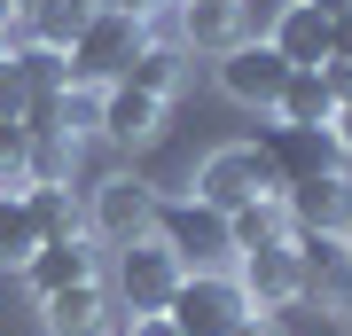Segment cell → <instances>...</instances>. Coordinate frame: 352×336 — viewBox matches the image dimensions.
<instances>
[{"label": "cell", "instance_id": "4dcf8cb0", "mask_svg": "<svg viewBox=\"0 0 352 336\" xmlns=\"http://www.w3.org/2000/svg\"><path fill=\"white\" fill-rule=\"evenodd\" d=\"M337 243H344V258H352V219H344V235H337Z\"/></svg>", "mask_w": 352, "mask_h": 336}, {"label": "cell", "instance_id": "5bb4252c", "mask_svg": "<svg viewBox=\"0 0 352 336\" xmlns=\"http://www.w3.org/2000/svg\"><path fill=\"white\" fill-rule=\"evenodd\" d=\"M94 125H102L110 141H126V149H141V141H157V133H164V102L133 94L126 78H118V87H102V102H94Z\"/></svg>", "mask_w": 352, "mask_h": 336}, {"label": "cell", "instance_id": "603a6c76", "mask_svg": "<svg viewBox=\"0 0 352 336\" xmlns=\"http://www.w3.org/2000/svg\"><path fill=\"white\" fill-rule=\"evenodd\" d=\"M39 250V227L24 212V188H0V266H24Z\"/></svg>", "mask_w": 352, "mask_h": 336}, {"label": "cell", "instance_id": "f1b7e54d", "mask_svg": "<svg viewBox=\"0 0 352 336\" xmlns=\"http://www.w3.org/2000/svg\"><path fill=\"white\" fill-rule=\"evenodd\" d=\"M314 8H321V16H352V0H314Z\"/></svg>", "mask_w": 352, "mask_h": 336}, {"label": "cell", "instance_id": "9a60e30c", "mask_svg": "<svg viewBox=\"0 0 352 336\" xmlns=\"http://www.w3.org/2000/svg\"><path fill=\"white\" fill-rule=\"evenodd\" d=\"M24 282H32V298H55V289H71V282H94V250H87V235L39 243L32 258H24Z\"/></svg>", "mask_w": 352, "mask_h": 336}, {"label": "cell", "instance_id": "e0dca14e", "mask_svg": "<svg viewBox=\"0 0 352 336\" xmlns=\"http://www.w3.org/2000/svg\"><path fill=\"white\" fill-rule=\"evenodd\" d=\"M329 117H337L329 71H289V87L274 94V125H329Z\"/></svg>", "mask_w": 352, "mask_h": 336}, {"label": "cell", "instance_id": "cb8c5ba5", "mask_svg": "<svg viewBox=\"0 0 352 336\" xmlns=\"http://www.w3.org/2000/svg\"><path fill=\"white\" fill-rule=\"evenodd\" d=\"M24 102L32 94H24V71H16V47H8V55H0V117L24 125Z\"/></svg>", "mask_w": 352, "mask_h": 336}, {"label": "cell", "instance_id": "4316f807", "mask_svg": "<svg viewBox=\"0 0 352 336\" xmlns=\"http://www.w3.org/2000/svg\"><path fill=\"white\" fill-rule=\"evenodd\" d=\"M126 336H173V321L164 313H141V321H126Z\"/></svg>", "mask_w": 352, "mask_h": 336}, {"label": "cell", "instance_id": "ac0fdd59", "mask_svg": "<svg viewBox=\"0 0 352 336\" xmlns=\"http://www.w3.org/2000/svg\"><path fill=\"white\" fill-rule=\"evenodd\" d=\"M102 313H110L102 282H71V289H55V298H39V321H47V336H78V328H94Z\"/></svg>", "mask_w": 352, "mask_h": 336}, {"label": "cell", "instance_id": "83f0119b", "mask_svg": "<svg viewBox=\"0 0 352 336\" xmlns=\"http://www.w3.org/2000/svg\"><path fill=\"white\" fill-rule=\"evenodd\" d=\"M227 336H274V321H266V313H243V321L227 328Z\"/></svg>", "mask_w": 352, "mask_h": 336}, {"label": "cell", "instance_id": "44dd1931", "mask_svg": "<svg viewBox=\"0 0 352 336\" xmlns=\"http://www.w3.org/2000/svg\"><path fill=\"white\" fill-rule=\"evenodd\" d=\"M87 16H94L87 0H39L32 16H16V24L32 32V47H71V39L87 32Z\"/></svg>", "mask_w": 352, "mask_h": 336}, {"label": "cell", "instance_id": "3957f363", "mask_svg": "<svg viewBox=\"0 0 352 336\" xmlns=\"http://www.w3.org/2000/svg\"><path fill=\"white\" fill-rule=\"evenodd\" d=\"M251 149L266 157L274 188H298V180H329V172H352L329 125H258V141H251Z\"/></svg>", "mask_w": 352, "mask_h": 336}, {"label": "cell", "instance_id": "2e32d148", "mask_svg": "<svg viewBox=\"0 0 352 336\" xmlns=\"http://www.w3.org/2000/svg\"><path fill=\"white\" fill-rule=\"evenodd\" d=\"M180 78H188V55H180V39H149L133 63H126V87L149 94V102H173Z\"/></svg>", "mask_w": 352, "mask_h": 336}, {"label": "cell", "instance_id": "4fadbf2b", "mask_svg": "<svg viewBox=\"0 0 352 336\" xmlns=\"http://www.w3.org/2000/svg\"><path fill=\"white\" fill-rule=\"evenodd\" d=\"M266 47H274L289 71H321L329 63V16L314 8V0H289V8L274 16V32H266Z\"/></svg>", "mask_w": 352, "mask_h": 336}, {"label": "cell", "instance_id": "8992f818", "mask_svg": "<svg viewBox=\"0 0 352 336\" xmlns=\"http://www.w3.org/2000/svg\"><path fill=\"white\" fill-rule=\"evenodd\" d=\"M180 274H188V266H180L157 235L118 243V305H126L133 321H141V313H164V298L180 289Z\"/></svg>", "mask_w": 352, "mask_h": 336}, {"label": "cell", "instance_id": "1f68e13d", "mask_svg": "<svg viewBox=\"0 0 352 336\" xmlns=\"http://www.w3.org/2000/svg\"><path fill=\"white\" fill-rule=\"evenodd\" d=\"M32 8H39V0H16V16H32Z\"/></svg>", "mask_w": 352, "mask_h": 336}, {"label": "cell", "instance_id": "7a4b0ae2", "mask_svg": "<svg viewBox=\"0 0 352 336\" xmlns=\"http://www.w3.org/2000/svg\"><path fill=\"white\" fill-rule=\"evenodd\" d=\"M149 235L173 250L188 274H219V258H235V235H227V212H212V203L196 196H157V219Z\"/></svg>", "mask_w": 352, "mask_h": 336}, {"label": "cell", "instance_id": "d6a6232c", "mask_svg": "<svg viewBox=\"0 0 352 336\" xmlns=\"http://www.w3.org/2000/svg\"><path fill=\"white\" fill-rule=\"evenodd\" d=\"M8 47H16V39H8V32H0V55H8Z\"/></svg>", "mask_w": 352, "mask_h": 336}, {"label": "cell", "instance_id": "6da1fadb", "mask_svg": "<svg viewBox=\"0 0 352 336\" xmlns=\"http://www.w3.org/2000/svg\"><path fill=\"white\" fill-rule=\"evenodd\" d=\"M149 47V24L141 16H126V8H94L87 16V32L63 47V63H71V94L78 87H118L126 78V63Z\"/></svg>", "mask_w": 352, "mask_h": 336}, {"label": "cell", "instance_id": "52a82bcc", "mask_svg": "<svg viewBox=\"0 0 352 336\" xmlns=\"http://www.w3.org/2000/svg\"><path fill=\"white\" fill-rule=\"evenodd\" d=\"M149 219H157V188L149 180H133V172H110V180H94V203H87V227L102 243H141L149 235Z\"/></svg>", "mask_w": 352, "mask_h": 336}, {"label": "cell", "instance_id": "7402d4cb", "mask_svg": "<svg viewBox=\"0 0 352 336\" xmlns=\"http://www.w3.org/2000/svg\"><path fill=\"white\" fill-rule=\"evenodd\" d=\"M227 235H235V250L282 243V235H289V212H282V196H258V203H243V212H227Z\"/></svg>", "mask_w": 352, "mask_h": 336}, {"label": "cell", "instance_id": "ffe728a7", "mask_svg": "<svg viewBox=\"0 0 352 336\" xmlns=\"http://www.w3.org/2000/svg\"><path fill=\"white\" fill-rule=\"evenodd\" d=\"M16 71H24V94H32V102H63V94H71L63 47H32V39H24V47H16ZM32 102H24V110H32Z\"/></svg>", "mask_w": 352, "mask_h": 336}, {"label": "cell", "instance_id": "5b68a950", "mask_svg": "<svg viewBox=\"0 0 352 336\" xmlns=\"http://www.w3.org/2000/svg\"><path fill=\"white\" fill-rule=\"evenodd\" d=\"M258 196H282V188H274V172H266V157L251 141L212 149L196 164V203H212V212H243V203H258Z\"/></svg>", "mask_w": 352, "mask_h": 336}, {"label": "cell", "instance_id": "d4e9b609", "mask_svg": "<svg viewBox=\"0 0 352 336\" xmlns=\"http://www.w3.org/2000/svg\"><path fill=\"white\" fill-rule=\"evenodd\" d=\"M0 188H24V125L0 117Z\"/></svg>", "mask_w": 352, "mask_h": 336}, {"label": "cell", "instance_id": "7c38bea8", "mask_svg": "<svg viewBox=\"0 0 352 336\" xmlns=\"http://www.w3.org/2000/svg\"><path fill=\"white\" fill-rule=\"evenodd\" d=\"M173 16H180V55H227V47H243V0H173Z\"/></svg>", "mask_w": 352, "mask_h": 336}, {"label": "cell", "instance_id": "9c48e42d", "mask_svg": "<svg viewBox=\"0 0 352 336\" xmlns=\"http://www.w3.org/2000/svg\"><path fill=\"white\" fill-rule=\"evenodd\" d=\"M235 289L251 313H289L298 305V258H289V235L282 243H258V250H235Z\"/></svg>", "mask_w": 352, "mask_h": 336}, {"label": "cell", "instance_id": "d6986e66", "mask_svg": "<svg viewBox=\"0 0 352 336\" xmlns=\"http://www.w3.org/2000/svg\"><path fill=\"white\" fill-rule=\"evenodd\" d=\"M24 212H32V227H39V243L87 235V212L71 203V180H63V188H24Z\"/></svg>", "mask_w": 352, "mask_h": 336}, {"label": "cell", "instance_id": "f546056e", "mask_svg": "<svg viewBox=\"0 0 352 336\" xmlns=\"http://www.w3.org/2000/svg\"><path fill=\"white\" fill-rule=\"evenodd\" d=\"M0 32H16V0H0Z\"/></svg>", "mask_w": 352, "mask_h": 336}, {"label": "cell", "instance_id": "484cf974", "mask_svg": "<svg viewBox=\"0 0 352 336\" xmlns=\"http://www.w3.org/2000/svg\"><path fill=\"white\" fill-rule=\"evenodd\" d=\"M329 133H337V149H344V164H352V102H337V117H329Z\"/></svg>", "mask_w": 352, "mask_h": 336}, {"label": "cell", "instance_id": "8fae6325", "mask_svg": "<svg viewBox=\"0 0 352 336\" xmlns=\"http://www.w3.org/2000/svg\"><path fill=\"white\" fill-rule=\"evenodd\" d=\"M282 212H289V235H344V219H352V172L282 188Z\"/></svg>", "mask_w": 352, "mask_h": 336}, {"label": "cell", "instance_id": "30bf717a", "mask_svg": "<svg viewBox=\"0 0 352 336\" xmlns=\"http://www.w3.org/2000/svg\"><path fill=\"white\" fill-rule=\"evenodd\" d=\"M219 87L243 102V110H274V94L289 87V63L266 47V39H243V47L219 55Z\"/></svg>", "mask_w": 352, "mask_h": 336}, {"label": "cell", "instance_id": "ba28073f", "mask_svg": "<svg viewBox=\"0 0 352 336\" xmlns=\"http://www.w3.org/2000/svg\"><path fill=\"white\" fill-rule=\"evenodd\" d=\"M289 258H298V305L352 313V258L337 235H289Z\"/></svg>", "mask_w": 352, "mask_h": 336}, {"label": "cell", "instance_id": "277c9868", "mask_svg": "<svg viewBox=\"0 0 352 336\" xmlns=\"http://www.w3.org/2000/svg\"><path fill=\"white\" fill-rule=\"evenodd\" d=\"M243 289L235 274H180V289L164 298V321H173V336H227L243 321Z\"/></svg>", "mask_w": 352, "mask_h": 336}]
</instances>
